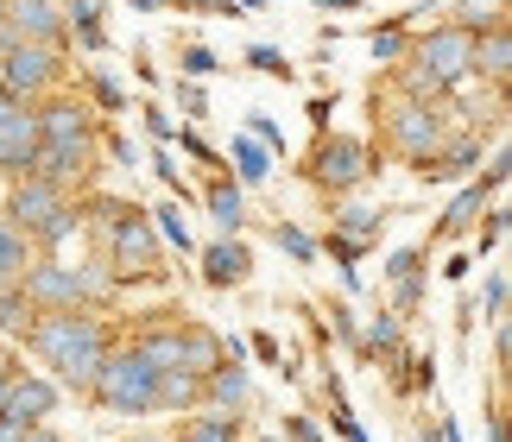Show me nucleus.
<instances>
[{
    "mask_svg": "<svg viewBox=\"0 0 512 442\" xmlns=\"http://www.w3.org/2000/svg\"><path fill=\"white\" fill-rule=\"evenodd\" d=\"M203 203H209V221L222 234H241V221H247V203H241V190L228 184V177H215V184L203 190Z\"/></svg>",
    "mask_w": 512,
    "mask_h": 442,
    "instance_id": "obj_20",
    "label": "nucleus"
},
{
    "mask_svg": "<svg viewBox=\"0 0 512 442\" xmlns=\"http://www.w3.org/2000/svg\"><path fill=\"white\" fill-rule=\"evenodd\" d=\"M177 70H184L190 83H203V76H215V51L209 45H190L184 57H177Z\"/></svg>",
    "mask_w": 512,
    "mask_h": 442,
    "instance_id": "obj_34",
    "label": "nucleus"
},
{
    "mask_svg": "<svg viewBox=\"0 0 512 442\" xmlns=\"http://www.w3.org/2000/svg\"><path fill=\"white\" fill-rule=\"evenodd\" d=\"M57 209H70V196H64V190L38 184V177H13V196H7V215H0V221H13V228L32 240Z\"/></svg>",
    "mask_w": 512,
    "mask_h": 442,
    "instance_id": "obj_11",
    "label": "nucleus"
},
{
    "mask_svg": "<svg viewBox=\"0 0 512 442\" xmlns=\"http://www.w3.org/2000/svg\"><path fill=\"white\" fill-rule=\"evenodd\" d=\"M89 95H95V102H102L108 114H121V108H127V95H121V83H114L108 70H89Z\"/></svg>",
    "mask_w": 512,
    "mask_h": 442,
    "instance_id": "obj_33",
    "label": "nucleus"
},
{
    "mask_svg": "<svg viewBox=\"0 0 512 442\" xmlns=\"http://www.w3.org/2000/svg\"><path fill=\"white\" fill-rule=\"evenodd\" d=\"M108 152L121 158V165H133V158H140V152H133V139H127V133H108Z\"/></svg>",
    "mask_w": 512,
    "mask_h": 442,
    "instance_id": "obj_45",
    "label": "nucleus"
},
{
    "mask_svg": "<svg viewBox=\"0 0 512 442\" xmlns=\"http://www.w3.org/2000/svg\"><path fill=\"white\" fill-rule=\"evenodd\" d=\"M487 196H494V184H487V177H481V184H468L456 203H449V215L430 228V247H449V240H462L468 228H475V215L487 209Z\"/></svg>",
    "mask_w": 512,
    "mask_h": 442,
    "instance_id": "obj_16",
    "label": "nucleus"
},
{
    "mask_svg": "<svg viewBox=\"0 0 512 442\" xmlns=\"http://www.w3.org/2000/svg\"><path fill=\"white\" fill-rule=\"evenodd\" d=\"M405 57L430 76V83L456 89V83H468V76H475V32H462V26H437L430 38H418V45H411Z\"/></svg>",
    "mask_w": 512,
    "mask_h": 442,
    "instance_id": "obj_6",
    "label": "nucleus"
},
{
    "mask_svg": "<svg viewBox=\"0 0 512 442\" xmlns=\"http://www.w3.org/2000/svg\"><path fill=\"white\" fill-rule=\"evenodd\" d=\"M32 152H38V114H32V102L0 95V177H26Z\"/></svg>",
    "mask_w": 512,
    "mask_h": 442,
    "instance_id": "obj_10",
    "label": "nucleus"
},
{
    "mask_svg": "<svg viewBox=\"0 0 512 442\" xmlns=\"http://www.w3.org/2000/svg\"><path fill=\"white\" fill-rule=\"evenodd\" d=\"M32 266V240L13 228V221H0V285H19Z\"/></svg>",
    "mask_w": 512,
    "mask_h": 442,
    "instance_id": "obj_21",
    "label": "nucleus"
},
{
    "mask_svg": "<svg viewBox=\"0 0 512 442\" xmlns=\"http://www.w3.org/2000/svg\"><path fill=\"white\" fill-rule=\"evenodd\" d=\"M329 398H336V436H342V442H367V430L354 424V411L342 405V386H336V379H329Z\"/></svg>",
    "mask_w": 512,
    "mask_h": 442,
    "instance_id": "obj_35",
    "label": "nucleus"
},
{
    "mask_svg": "<svg viewBox=\"0 0 512 442\" xmlns=\"http://www.w3.org/2000/svg\"><path fill=\"white\" fill-rule=\"evenodd\" d=\"M285 442H323V430L310 417H285Z\"/></svg>",
    "mask_w": 512,
    "mask_h": 442,
    "instance_id": "obj_42",
    "label": "nucleus"
},
{
    "mask_svg": "<svg viewBox=\"0 0 512 442\" xmlns=\"http://www.w3.org/2000/svg\"><path fill=\"white\" fill-rule=\"evenodd\" d=\"M234 177H241V184H266V177H272V152L253 146V139H234Z\"/></svg>",
    "mask_w": 512,
    "mask_h": 442,
    "instance_id": "obj_25",
    "label": "nucleus"
},
{
    "mask_svg": "<svg viewBox=\"0 0 512 442\" xmlns=\"http://www.w3.org/2000/svg\"><path fill=\"white\" fill-rule=\"evenodd\" d=\"M38 323V310H32V297L19 291V285H0V335H19L26 341V329Z\"/></svg>",
    "mask_w": 512,
    "mask_h": 442,
    "instance_id": "obj_23",
    "label": "nucleus"
},
{
    "mask_svg": "<svg viewBox=\"0 0 512 442\" xmlns=\"http://www.w3.org/2000/svg\"><path fill=\"white\" fill-rule=\"evenodd\" d=\"M152 221H159L152 234H159L165 247H177V253H196V240H190V228H184V215H177V203H165V209L152 215Z\"/></svg>",
    "mask_w": 512,
    "mask_h": 442,
    "instance_id": "obj_29",
    "label": "nucleus"
},
{
    "mask_svg": "<svg viewBox=\"0 0 512 442\" xmlns=\"http://www.w3.org/2000/svg\"><path fill=\"white\" fill-rule=\"evenodd\" d=\"M0 13H7V0H0Z\"/></svg>",
    "mask_w": 512,
    "mask_h": 442,
    "instance_id": "obj_53",
    "label": "nucleus"
},
{
    "mask_svg": "<svg viewBox=\"0 0 512 442\" xmlns=\"http://www.w3.org/2000/svg\"><path fill=\"white\" fill-rule=\"evenodd\" d=\"M380 228H386V209H342V215H336V234L354 240V247H361V240H373Z\"/></svg>",
    "mask_w": 512,
    "mask_h": 442,
    "instance_id": "obj_26",
    "label": "nucleus"
},
{
    "mask_svg": "<svg viewBox=\"0 0 512 442\" xmlns=\"http://www.w3.org/2000/svg\"><path fill=\"white\" fill-rule=\"evenodd\" d=\"M317 7H323V13H354L361 0H317Z\"/></svg>",
    "mask_w": 512,
    "mask_h": 442,
    "instance_id": "obj_50",
    "label": "nucleus"
},
{
    "mask_svg": "<svg viewBox=\"0 0 512 442\" xmlns=\"http://www.w3.org/2000/svg\"><path fill=\"white\" fill-rule=\"evenodd\" d=\"M108 253H114V272L121 278H159V234H152V215H140L127 203L108 221Z\"/></svg>",
    "mask_w": 512,
    "mask_h": 442,
    "instance_id": "obj_7",
    "label": "nucleus"
},
{
    "mask_svg": "<svg viewBox=\"0 0 512 442\" xmlns=\"http://www.w3.org/2000/svg\"><path fill=\"white\" fill-rule=\"evenodd\" d=\"M190 405H203V379L159 373V411H190Z\"/></svg>",
    "mask_w": 512,
    "mask_h": 442,
    "instance_id": "obj_24",
    "label": "nucleus"
},
{
    "mask_svg": "<svg viewBox=\"0 0 512 442\" xmlns=\"http://www.w3.org/2000/svg\"><path fill=\"white\" fill-rule=\"evenodd\" d=\"M140 120H146V133H152V139H159V146H165V139L177 133V127H171V114H165V108H140Z\"/></svg>",
    "mask_w": 512,
    "mask_h": 442,
    "instance_id": "obj_41",
    "label": "nucleus"
},
{
    "mask_svg": "<svg viewBox=\"0 0 512 442\" xmlns=\"http://www.w3.org/2000/svg\"><path fill=\"white\" fill-rule=\"evenodd\" d=\"M487 442H506V417H500V411L487 417Z\"/></svg>",
    "mask_w": 512,
    "mask_h": 442,
    "instance_id": "obj_49",
    "label": "nucleus"
},
{
    "mask_svg": "<svg viewBox=\"0 0 512 442\" xmlns=\"http://www.w3.org/2000/svg\"><path fill=\"white\" fill-rule=\"evenodd\" d=\"M304 177H310L317 190L342 196V190H354V184H367V177H373V158H367L361 139H348V133H323L317 146H310V158H304Z\"/></svg>",
    "mask_w": 512,
    "mask_h": 442,
    "instance_id": "obj_5",
    "label": "nucleus"
},
{
    "mask_svg": "<svg viewBox=\"0 0 512 442\" xmlns=\"http://www.w3.org/2000/svg\"><path fill=\"white\" fill-rule=\"evenodd\" d=\"M57 83H64V45L0 51V95H13V102H45Z\"/></svg>",
    "mask_w": 512,
    "mask_h": 442,
    "instance_id": "obj_4",
    "label": "nucleus"
},
{
    "mask_svg": "<svg viewBox=\"0 0 512 442\" xmlns=\"http://www.w3.org/2000/svg\"><path fill=\"white\" fill-rule=\"evenodd\" d=\"M177 442H241V424H234V411H203L177 430Z\"/></svg>",
    "mask_w": 512,
    "mask_h": 442,
    "instance_id": "obj_22",
    "label": "nucleus"
},
{
    "mask_svg": "<svg viewBox=\"0 0 512 442\" xmlns=\"http://www.w3.org/2000/svg\"><path fill=\"white\" fill-rule=\"evenodd\" d=\"M506 240V209H487V228H481V253H494Z\"/></svg>",
    "mask_w": 512,
    "mask_h": 442,
    "instance_id": "obj_39",
    "label": "nucleus"
},
{
    "mask_svg": "<svg viewBox=\"0 0 512 442\" xmlns=\"http://www.w3.org/2000/svg\"><path fill=\"white\" fill-rule=\"evenodd\" d=\"M0 19L13 26L19 45H57V38H64V7H57V0H7Z\"/></svg>",
    "mask_w": 512,
    "mask_h": 442,
    "instance_id": "obj_13",
    "label": "nucleus"
},
{
    "mask_svg": "<svg viewBox=\"0 0 512 442\" xmlns=\"http://www.w3.org/2000/svg\"><path fill=\"white\" fill-rule=\"evenodd\" d=\"M418 442H443V430H437V424H430V430H418Z\"/></svg>",
    "mask_w": 512,
    "mask_h": 442,
    "instance_id": "obj_51",
    "label": "nucleus"
},
{
    "mask_svg": "<svg viewBox=\"0 0 512 442\" xmlns=\"http://www.w3.org/2000/svg\"><path fill=\"white\" fill-rule=\"evenodd\" d=\"M19 291L32 297V310H89L114 297L108 266H64V259H32Z\"/></svg>",
    "mask_w": 512,
    "mask_h": 442,
    "instance_id": "obj_2",
    "label": "nucleus"
},
{
    "mask_svg": "<svg viewBox=\"0 0 512 442\" xmlns=\"http://www.w3.org/2000/svg\"><path fill=\"white\" fill-rule=\"evenodd\" d=\"M506 70H512V32H506V19H500V26L475 32V76L506 83Z\"/></svg>",
    "mask_w": 512,
    "mask_h": 442,
    "instance_id": "obj_17",
    "label": "nucleus"
},
{
    "mask_svg": "<svg viewBox=\"0 0 512 442\" xmlns=\"http://www.w3.org/2000/svg\"><path fill=\"white\" fill-rule=\"evenodd\" d=\"M354 348L367 360H399V316L380 310V316H367V323H354Z\"/></svg>",
    "mask_w": 512,
    "mask_h": 442,
    "instance_id": "obj_18",
    "label": "nucleus"
},
{
    "mask_svg": "<svg viewBox=\"0 0 512 442\" xmlns=\"http://www.w3.org/2000/svg\"><path fill=\"white\" fill-rule=\"evenodd\" d=\"M196 259H203V285L209 291H234V285H247V272H253V253H247L241 234H222L215 247H203Z\"/></svg>",
    "mask_w": 512,
    "mask_h": 442,
    "instance_id": "obj_14",
    "label": "nucleus"
},
{
    "mask_svg": "<svg viewBox=\"0 0 512 442\" xmlns=\"http://www.w3.org/2000/svg\"><path fill=\"white\" fill-rule=\"evenodd\" d=\"M487 316H506V272H487Z\"/></svg>",
    "mask_w": 512,
    "mask_h": 442,
    "instance_id": "obj_38",
    "label": "nucleus"
},
{
    "mask_svg": "<svg viewBox=\"0 0 512 442\" xmlns=\"http://www.w3.org/2000/svg\"><path fill=\"white\" fill-rule=\"evenodd\" d=\"M19 367H13V348H0V392H7V379H13Z\"/></svg>",
    "mask_w": 512,
    "mask_h": 442,
    "instance_id": "obj_48",
    "label": "nucleus"
},
{
    "mask_svg": "<svg viewBox=\"0 0 512 442\" xmlns=\"http://www.w3.org/2000/svg\"><path fill=\"white\" fill-rule=\"evenodd\" d=\"M57 411V386L38 373H13L7 392H0V424H45Z\"/></svg>",
    "mask_w": 512,
    "mask_h": 442,
    "instance_id": "obj_12",
    "label": "nucleus"
},
{
    "mask_svg": "<svg viewBox=\"0 0 512 442\" xmlns=\"http://www.w3.org/2000/svg\"><path fill=\"white\" fill-rule=\"evenodd\" d=\"M203 405H215V411H241V405H247V373H241V360H222V367L203 379Z\"/></svg>",
    "mask_w": 512,
    "mask_h": 442,
    "instance_id": "obj_19",
    "label": "nucleus"
},
{
    "mask_svg": "<svg viewBox=\"0 0 512 442\" xmlns=\"http://www.w3.org/2000/svg\"><path fill=\"white\" fill-rule=\"evenodd\" d=\"M13 442H64V436H57L51 424H26V430H19V436H13Z\"/></svg>",
    "mask_w": 512,
    "mask_h": 442,
    "instance_id": "obj_44",
    "label": "nucleus"
},
{
    "mask_svg": "<svg viewBox=\"0 0 512 442\" xmlns=\"http://www.w3.org/2000/svg\"><path fill=\"white\" fill-rule=\"evenodd\" d=\"M38 114V146H83L95 152V120L83 102H70V95H45V102H32Z\"/></svg>",
    "mask_w": 512,
    "mask_h": 442,
    "instance_id": "obj_9",
    "label": "nucleus"
},
{
    "mask_svg": "<svg viewBox=\"0 0 512 442\" xmlns=\"http://www.w3.org/2000/svg\"><path fill=\"white\" fill-rule=\"evenodd\" d=\"M272 240H279V247H285L291 259H304V266L317 259V240H310V234L298 228V221H272Z\"/></svg>",
    "mask_w": 512,
    "mask_h": 442,
    "instance_id": "obj_31",
    "label": "nucleus"
},
{
    "mask_svg": "<svg viewBox=\"0 0 512 442\" xmlns=\"http://www.w3.org/2000/svg\"><path fill=\"white\" fill-rule=\"evenodd\" d=\"M177 108H184L190 120H203V114H209V95L196 89V83H177Z\"/></svg>",
    "mask_w": 512,
    "mask_h": 442,
    "instance_id": "obj_37",
    "label": "nucleus"
},
{
    "mask_svg": "<svg viewBox=\"0 0 512 442\" xmlns=\"http://www.w3.org/2000/svg\"><path fill=\"white\" fill-rule=\"evenodd\" d=\"M367 45H373V57H380V64H405L411 38H405L399 19H392V26H373V32H367Z\"/></svg>",
    "mask_w": 512,
    "mask_h": 442,
    "instance_id": "obj_27",
    "label": "nucleus"
},
{
    "mask_svg": "<svg viewBox=\"0 0 512 442\" xmlns=\"http://www.w3.org/2000/svg\"><path fill=\"white\" fill-rule=\"evenodd\" d=\"M247 139H253V146H266V152H285V133H279V120H272V114H260V108L247 114Z\"/></svg>",
    "mask_w": 512,
    "mask_h": 442,
    "instance_id": "obj_32",
    "label": "nucleus"
},
{
    "mask_svg": "<svg viewBox=\"0 0 512 442\" xmlns=\"http://www.w3.org/2000/svg\"><path fill=\"white\" fill-rule=\"evenodd\" d=\"M386 146L405 158V165H418V158H430V152H443V114L430 108V102H392V114H386Z\"/></svg>",
    "mask_w": 512,
    "mask_h": 442,
    "instance_id": "obj_8",
    "label": "nucleus"
},
{
    "mask_svg": "<svg viewBox=\"0 0 512 442\" xmlns=\"http://www.w3.org/2000/svg\"><path fill=\"white\" fill-rule=\"evenodd\" d=\"M247 64L260 70V76H279V83H291V76H298V64H291L285 51H272V45H247Z\"/></svg>",
    "mask_w": 512,
    "mask_h": 442,
    "instance_id": "obj_30",
    "label": "nucleus"
},
{
    "mask_svg": "<svg viewBox=\"0 0 512 442\" xmlns=\"http://www.w3.org/2000/svg\"><path fill=\"white\" fill-rule=\"evenodd\" d=\"M89 398L102 411H114V417H152V411H159V373H152L133 348H108Z\"/></svg>",
    "mask_w": 512,
    "mask_h": 442,
    "instance_id": "obj_3",
    "label": "nucleus"
},
{
    "mask_svg": "<svg viewBox=\"0 0 512 442\" xmlns=\"http://www.w3.org/2000/svg\"><path fill=\"white\" fill-rule=\"evenodd\" d=\"M329 108H336V95H317V102H310V120H317L323 133H329Z\"/></svg>",
    "mask_w": 512,
    "mask_h": 442,
    "instance_id": "obj_46",
    "label": "nucleus"
},
{
    "mask_svg": "<svg viewBox=\"0 0 512 442\" xmlns=\"http://www.w3.org/2000/svg\"><path fill=\"white\" fill-rule=\"evenodd\" d=\"M260 442H279V436H260Z\"/></svg>",
    "mask_w": 512,
    "mask_h": 442,
    "instance_id": "obj_52",
    "label": "nucleus"
},
{
    "mask_svg": "<svg viewBox=\"0 0 512 442\" xmlns=\"http://www.w3.org/2000/svg\"><path fill=\"white\" fill-rule=\"evenodd\" d=\"M76 228H83V215H76V209H57V215L45 221V228L32 234V247H45V253H57V247H64V240H70Z\"/></svg>",
    "mask_w": 512,
    "mask_h": 442,
    "instance_id": "obj_28",
    "label": "nucleus"
},
{
    "mask_svg": "<svg viewBox=\"0 0 512 442\" xmlns=\"http://www.w3.org/2000/svg\"><path fill=\"white\" fill-rule=\"evenodd\" d=\"M26 348L57 373V386L89 392L95 373H102V360H108V348H114V335H108V323L95 310H38V323L26 329Z\"/></svg>",
    "mask_w": 512,
    "mask_h": 442,
    "instance_id": "obj_1",
    "label": "nucleus"
},
{
    "mask_svg": "<svg viewBox=\"0 0 512 442\" xmlns=\"http://www.w3.org/2000/svg\"><path fill=\"white\" fill-rule=\"evenodd\" d=\"M89 158H95V152H83V146H38L32 165H26V177H38V184H51V190H64V184H83V177H89Z\"/></svg>",
    "mask_w": 512,
    "mask_h": 442,
    "instance_id": "obj_15",
    "label": "nucleus"
},
{
    "mask_svg": "<svg viewBox=\"0 0 512 442\" xmlns=\"http://www.w3.org/2000/svg\"><path fill=\"white\" fill-rule=\"evenodd\" d=\"M152 177L177 190V203H184V196H190V190H184V177H177V165H171V152H152Z\"/></svg>",
    "mask_w": 512,
    "mask_h": 442,
    "instance_id": "obj_36",
    "label": "nucleus"
},
{
    "mask_svg": "<svg viewBox=\"0 0 512 442\" xmlns=\"http://www.w3.org/2000/svg\"><path fill=\"white\" fill-rule=\"evenodd\" d=\"M247 348H253V360H260V367H279V335H266V329H260V335L247 341Z\"/></svg>",
    "mask_w": 512,
    "mask_h": 442,
    "instance_id": "obj_40",
    "label": "nucleus"
},
{
    "mask_svg": "<svg viewBox=\"0 0 512 442\" xmlns=\"http://www.w3.org/2000/svg\"><path fill=\"white\" fill-rule=\"evenodd\" d=\"M468 266H475V259H468V253H456V259H449V272H443V278H449V285H462V278H468Z\"/></svg>",
    "mask_w": 512,
    "mask_h": 442,
    "instance_id": "obj_47",
    "label": "nucleus"
},
{
    "mask_svg": "<svg viewBox=\"0 0 512 442\" xmlns=\"http://www.w3.org/2000/svg\"><path fill=\"white\" fill-rule=\"evenodd\" d=\"M418 297H424V278H418V272H411V278H399V310H405V316L418 310Z\"/></svg>",
    "mask_w": 512,
    "mask_h": 442,
    "instance_id": "obj_43",
    "label": "nucleus"
}]
</instances>
